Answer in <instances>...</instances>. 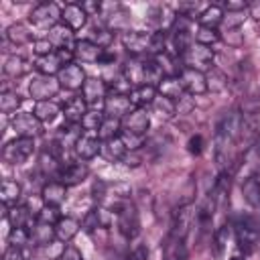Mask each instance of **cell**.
Listing matches in <instances>:
<instances>
[{
    "instance_id": "obj_1",
    "label": "cell",
    "mask_w": 260,
    "mask_h": 260,
    "mask_svg": "<svg viewBox=\"0 0 260 260\" xmlns=\"http://www.w3.org/2000/svg\"><path fill=\"white\" fill-rule=\"evenodd\" d=\"M242 132H244L242 114L238 110H232V112L223 114V118L219 120V124L215 128V138H213L215 160H217L219 167H223L228 162V152L236 144V140L240 138Z\"/></svg>"
},
{
    "instance_id": "obj_2",
    "label": "cell",
    "mask_w": 260,
    "mask_h": 260,
    "mask_svg": "<svg viewBox=\"0 0 260 260\" xmlns=\"http://www.w3.org/2000/svg\"><path fill=\"white\" fill-rule=\"evenodd\" d=\"M73 61V51L69 49H59V51H53L49 55H41L35 59V67L43 73V75H59V71L67 65H71Z\"/></svg>"
},
{
    "instance_id": "obj_3",
    "label": "cell",
    "mask_w": 260,
    "mask_h": 260,
    "mask_svg": "<svg viewBox=\"0 0 260 260\" xmlns=\"http://www.w3.org/2000/svg\"><path fill=\"white\" fill-rule=\"evenodd\" d=\"M258 228H260V223L252 217L238 219V223H236V242H238V248L244 254H250V252L256 250V246H258Z\"/></svg>"
},
{
    "instance_id": "obj_4",
    "label": "cell",
    "mask_w": 260,
    "mask_h": 260,
    "mask_svg": "<svg viewBox=\"0 0 260 260\" xmlns=\"http://www.w3.org/2000/svg\"><path fill=\"white\" fill-rule=\"evenodd\" d=\"M35 152V142L32 138H14L10 142L4 144L2 148V158L8 165H22L24 160L30 158V154Z\"/></svg>"
},
{
    "instance_id": "obj_5",
    "label": "cell",
    "mask_w": 260,
    "mask_h": 260,
    "mask_svg": "<svg viewBox=\"0 0 260 260\" xmlns=\"http://www.w3.org/2000/svg\"><path fill=\"white\" fill-rule=\"evenodd\" d=\"M195 217H197V211H195V207L193 205H181L177 211H175V215H173V223H171V240H179V242H185V238H187V234L191 232V228H193V221H195Z\"/></svg>"
},
{
    "instance_id": "obj_6",
    "label": "cell",
    "mask_w": 260,
    "mask_h": 260,
    "mask_svg": "<svg viewBox=\"0 0 260 260\" xmlns=\"http://www.w3.org/2000/svg\"><path fill=\"white\" fill-rule=\"evenodd\" d=\"M59 89H61V83H59V79L53 77V75H39V77H35V79L30 81V85H28L30 98L37 100V102H47V100H51L53 95H57Z\"/></svg>"
},
{
    "instance_id": "obj_7",
    "label": "cell",
    "mask_w": 260,
    "mask_h": 260,
    "mask_svg": "<svg viewBox=\"0 0 260 260\" xmlns=\"http://www.w3.org/2000/svg\"><path fill=\"white\" fill-rule=\"evenodd\" d=\"M10 126L18 138H35V136L43 134V122L35 114H26V112L16 114V116H12Z\"/></svg>"
},
{
    "instance_id": "obj_8",
    "label": "cell",
    "mask_w": 260,
    "mask_h": 260,
    "mask_svg": "<svg viewBox=\"0 0 260 260\" xmlns=\"http://www.w3.org/2000/svg\"><path fill=\"white\" fill-rule=\"evenodd\" d=\"M183 61H185V67L203 71V69L211 67V63H213V49L199 45V43H193L189 47V51L183 55Z\"/></svg>"
},
{
    "instance_id": "obj_9",
    "label": "cell",
    "mask_w": 260,
    "mask_h": 260,
    "mask_svg": "<svg viewBox=\"0 0 260 260\" xmlns=\"http://www.w3.org/2000/svg\"><path fill=\"white\" fill-rule=\"evenodd\" d=\"M116 213H118V230H120V234L124 238H128V240L136 238L138 232H140V221H138L136 207L130 205V203H124Z\"/></svg>"
},
{
    "instance_id": "obj_10",
    "label": "cell",
    "mask_w": 260,
    "mask_h": 260,
    "mask_svg": "<svg viewBox=\"0 0 260 260\" xmlns=\"http://www.w3.org/2000/svg\"><path fill=\"white\" fill-rule=\"evenodd\" d=\"M59 18H61V10H59V6L55 2H43V4H39L30 12V16H28L30 24L41 26V28H53Z\"/></svg>"
},
{
    "instance_id": "obj_11",
    "label": "cell",
    "mask_w": 260,
    "mask_h": 260,
    "mask_svg": "<svg viewBox=\"0 0 260 260\" xmlns=\"http://www.w3.org/2000/svg\"><path fill=\"white\" fill-rule=\"evenodd\" d=\"M179 79L185 87L187 93L191 95H201L205 93L209 87H207V75L203 71H197V69H191V67H183L179 71Z\"/></svg>"
},
{
    "instance_id": "obj_12",
    "label": "cell",
    "mask_w": 260,
    "mask_h": 260,
    "mask_svg": "<svg viewBox=\"0 0 260 260\" xmlns=\"http://www.w3.org/2000/svg\"><path fill=\"white\" fill-rule=\"evenodd\" d=\"M134 110V104L130 100V95L124 93H112L104 100V114L108 118H126L130 112Z\"/></svg>"
},
{
    "instance_id": "obj_13",
    "label": "cell",
    "mask_w": 260,
    "mask_h": 260,
    "mask_svg": "<svg viewBox=\"0 0 260 260\" xmlns=\"http://www.w3.org/2000/svg\"><path fill=\"white\" fill-rule=\"evenodd\" d=\"M191 45H193V35H191L189 22L179 16L173 22V49H175V55L183 57L189 51Z\"/></svg>"
},
{
    "instance_id": "obj_14",
    "label": "cell",
    "mask_w": 260,
    "mask_h": 260,
    "mask_svg": "<svg viewBox=\"0 0 260 260\" xmlns=\"http://www.w3.org/2000/svg\"><path fill=\"white\" fill-rule=\"evenodd\" d=\"M150 39H152V35H148V32L126 30L122 35V45L130 55H142V53H150Z\"/></svg>"
},
{
    "instance_id": "obj_15",
    "label": "cell",
    "mask_w": 260,
    "mask_h": 260,
    "mask_svg": "<svg viewBox=\"0 0 260 260\" xmlns=\"http://www.w3.org/2000/svg\"><path fill=\"white\" fill-rule=\"evenodd\" d=\"M87 175H89V169L85 162H69L65 167H59V171H57V179L65 187L83 183L87 179Z\"/></svg>"
},
{
    "instance_id": "obj_16",
    "label": "cell",
    "mask_w": 260,
    "mask_h": 260,
    "mask_svg": "<svg viewBox=\"0 0 260 260\" xmlns=\"http://www.w3.org/2000/svg\"><path fill=\"white\" fill-rule=\"evenodd\" d=\"M47 41H49L57 51H59V49H69V51H73V47H75V43H77V41H73V30H71L67 24H63V22H57L53 28H49Z\"/></svg>"
},
{
    "instance_id": "obj_17",
    "label": "cell",
    "mask_w": 260,
    "mask_h": 260,
    "mask_svg": "<svg viewBox=\"0 0 260 260\" xmlns=\"http://www.w3.org/2000/svg\"><path fill=\"white\" fill-rule=\"evenodd\" d=\"M4 219H6L12 228H24V230H32V225L39 221L26 205H12V207L6 211V217H4Z\"/></svg>"
},
{
    "instance_id": "obj_18",
    "label": "cell",
    "mask_w": 260,
    "mask_h": 260,
    "mask_svg": "<svg viewBox=\"0 0 260 260\" xmlns=\"http://www.w3.org/2000/svg\"><path fill=\"white\" fill-rule=\"evenodd\" d=\"M57 79H59V83H61V87H65V89H79V87H83V83H85V73H83V69L79 67V65H75V63H71V65H67V67H63L61 71H59V75H57Z\"/></svg>"
},
{
    "instance_id": "obj_19",
    "label": "cell",
    "mask_w": 260,
    "mask_h": 260,
    "mask_svg": "<svg viewBox=\"0 0 260 260\" xmlns=\"http://www.w3.org/2000/svg\"><path fill=\"white\" fill-rule=\"evenodd\" d=\"M150 126V116L144 108H134L126 118H124V130L128 132H134V134H140L144 136L146 130Z\"/></svg>"
},
{
    "instance_id": "obj_20",
    "label": "cell",
    "mask_w": 260,
    "mask_h": 260,
    "mask_svg": "<svg viewBox=\"0 0 260 260\" xmlns=\"http://www.w3.org/2000/svg\"><path fill=\"white\" fill-rule=\"evenodd\" d=\"M100 148H102V140H100L95 134H83V136L75 142V146H73L75 154H77L81 160H91L93 156L100 154Z\"/></svg>"
},
{
    "instance_id": "obj_21",
    "label": "cell",
    "mask_w": 260,
    "mask_h": 260,
    "mask_svg": "<svg viewBox=\"0 0 260 260\" xmlns=\"http://www.w3.org/2000/svg\"><path fill=\"white\" fill-rule=\"evenodd\" d=\"M61 20H63V24H67L71 30H77V28L85 26V22H87V12L83 10L81 4H67V6L61 10Z\"/></svg>"
},
{
    "instance_id": "obj_22",
    "label": "cell",
    "mask_w": 260,
    "mask_h": 260,
    "mask_svg": "<svg viewBox=\"0 0 260 260\" xmlns=\"http://www.w3.org/2000/svg\"><path fill=\"white\" fill-rule=\"evenodd\" d=\"M102 53H104V49L98 47L95 43H91L89 39H81L73 47V57L79 59V61H83V63H98V59H100Z\"/></svg>"
},
{
    "instance_id": "obj_23",
    "label": "cell",
    "mask_w": 260,
    "mask_h": 260,
    "mask_svg": "<svg viewBox=\"0 0 260 260\" xmlns=\"http://www.w3.org/2000/svg\"><path fill=\"white\" fill-rule=\"evenodd\" d=\"M87 112H89L87 110V102L81 95H75V98L67 100L65 106H63V116H65V120L69 124H81V120H83V116Z\"/></svg>"
},
{
    "instance_id": "obj_24",
    "label": "cell",
    "mask_w": 260,
    "mask_h": 260,
    "mask_svg": "<svg viewBox=\"0 0 260 260\" xmlns=\"http://www.w3.org/2000/svg\"><path fill=\"white\" fill-rule=\"evenodd\" d=\"M106 93H108V85L104 79H98V77H87L83 87H81V95L87 104H93L98 100H106Z\"/></svg>"
},
{
    "instance_id": "obj_25",
    "label": "cell",
    "mask_w": 260,
    "mask_h": 260,
    "mask_svg": "<svg viewBox=\"0 0 260 260\" xmlns=\"http://www.w3.org/2000/svg\"><path fill=\"white\" fill-rule=\"evenodd\" d=\"M128 148L124 146V142L118 138H110V140H102V148H100V154L108 160V162H118L126 156Z\"/></svg>"
},
{
    "instance_id": "obj_26",
    "label": "cell",
    "mask_w": 260,
    "mask_h": 260,
    "mask_svg": "<svg viewBox=\"0 0 260 260\" xmlns=\"http://www.w3.org/2000/svg\"><path fill=\"white\" fill-rule=\"evenodd\" d=\"M41 197H43L45 205H53V207H59V205L65 201V197H67V187H65L63 183H59V181L47 183V185L43 187V193H41Z\"/></svg>"
},
{
    "instance_id": "obj_27",
    "label": "cell",
    "mask_w": 260,
    "mask_h": 260,
    "mask_svg": "<svg viewBox=\"0 0 260 260\" xmlns=\"http://www.w3.org/2000/svg\"><path fill=\"white\" fill-rule=\"evenodd\" d=\"M158 93L165 95V98H169V100H173V102H177V100L183 98L185 87H183V83H181L179 77H175V75H167V77L158 83Z\"/></svg>"
},
{
    "instance_id": "obj_28",
    "label": "cell",
    "mask_w": 260,
    "mask_h": 260,
    "mask_svg": "<svg viewBox=\"0 0 260 260\" xmlns=\"http://www.w3.org/2000/svg\"><path fill=\"white\" fill-rule=\"evenodd\" d=\"M55 238H57L55 225H51V223L37 221V223L32 225V230H30V242L37 244V246H47V244H51Z\"/></svg>"
},
{
    "instance_id": "obj_29",
    "label": "cell",
    "mask_w": 260,
    "mask_h": 260,
    "mask_svg": "<svg viewBox=\"0 0 260 260\" xmlns=\"http://www.w3.org/2000/svg\"><path fill=\"white\" fill-rule=\"evenodd\" d=\"M81 124H69L67 122V126L63 124L61 128H59V134H57V144L61 146V148H69V146H75V142L83 136L81 134Z\"/></svg>"
},
{
    "instance_id": "obj_30",
    "label": "cell",
    "mask_w": 260,
    "mask_h": 260,
    "mask_svg": "<svg viewBox=\"0 0 260 260\" xmlns=\"http://www.w3.org/2000/svg\"><path fill=\"white\" fill-rule=\"evenodd\" d=\"M79 232V221L75 217H61L55 225V234L59 242H69L71 238H75Z\"/></svg>"
},
{
    "instance_id": "obj_31",
    "label": "cell",
    "mask_w": 260,
    "mask_h": 260,
    "mask_svg": "<svg viewBox=\"0 0 260 260\" xmlns=\"http://www.w3.org/2000/svg\"><path fill=\"white\" fill-rule=\"evenodd\" d=\"M28 71H30V65H28V61L24 57H20V55L6 57V61H4V73L6 75H10V77H22Z\"/></svg>"
},
{
    "instance_id": "obj_32",
    "label": "cell",
    "mask_w": 260,
    "mask_h": 260,
    "mask_svg": "<svg viewBox=\"0 0 260 260\" xmlns=\"http://www.w3.org/2000/svg\"><path fill=\"white\" fill-rule=\"evenodd\" d=\"M156 95H158L156 93V87H152V85H140V87H134L132 89L130 100H132L134 108H144V106L152 104Z\"/></svg>"
},
{
    "instance_id": "obj_33",
    "label": "cell",
    "mask_w": 260,
    "mask_h": 260,
    "mask_svg": "<svg viewBox=\"0 0 260 260\" xmlns=\"http://www.w3.org/2000/svg\"><path fill=\"white\" fill-rule=\"evenodd\" d=\"M152 110H154V114H156L160 120H173L175 114H177V106H175V102L169 100V98H165V95H160V93L154 98V102H152Z\"/></svg>"
},
{
    "instance_id": "obj_34",
    "label": "cell",
    "mask_w": 260,
    "mask_h": 260,
    "mask_svg": "<svg viewBox=\"0 0 260 260\" xmlns=\"http://www.w3.org/2000/svg\"><path fill=\"white\" fill-rule=\"evenodd\" d=\"M242 195L252 207H260V179L248 177L242 185Z\"/></svg>"
},
{
    "instance_id": "obj_35",
    "label": "cell",
    "mask_w": 260,
    "mask_h": 260,
    "mask_svg": "<svg viewBox=\"0 0 260 260\" xmlns=\"http://www.w3.org/2000/svg\"><path fill=\"white\" fill-rule=\"evenodd\" d=\"M197 20L205 28H217L223 22V10L219 6H207V8H203V12Z\"/></svg>"
},
{
    "instance_id": "obj_36",
    "label": "cell",
    "mask_w": 260,
    "mask_h": 260,
    "mask_svg": "<svg viewBox=\"0 0 260 260\" xmlns=\"http://www.w3.org/2000/svg\"><path fill=\"white\" fill-rule=\"evenodd\" d=\"M20 185L16 181H10V179H4L2 185H0V199L4 205H16V201L20 199Z\"/></svg>"
},
{
    "instance_id": "obj_37",
    "label": "cell",
    "mask_w": 260,
    "mask_h": 260,
    "mask_svg": "<svg viewBox=\"0 0 260 260\" xmlns=\"http://www.w3.org/2000/svg\"><path fill=\"white\" fill-rule=\"evenodd\" d=\"M59 110H61V108H59L55 102L47 100V102H37L32 114H35L41 122H53V120L59 116Z\"/></svg>"
},
{
    "instance_id": "obj_38",
    "label": "cell",
    "mask_w": 260,
    "mask_h": 260,
    "mask_svg": "<svg viewBox=\"0 0 260 260\" xmlns=\"http://www.w3.org/2000/svg\"><path fill=\"white\" fill-rule=\"evenodd\" d=\"M120 132H122V124H120V120H118V118H108V116H106L104 122H102V126H100V130H98V138H100V140L118 138Z\"/></svg>"
},
{
    "instance_id": "obj_39",
    "label": "cell",
    "mask_w": 260,
    "mask_h": 260,
    "mask_svg": "<svg viewBox=\"0 0 260 260\" xmlns=\"http://www.w3.org/2000/svg\"><path fill=\"white\" fill-rule=\"evenodd\" d=\"M228 193H230V177H225L223 173L217 177V181H215V185H213V189H211V201L215 203V207L217 205H221L223 201H225V197H228Z\"/></svg>"
},
{
    "instance_id": "obj_40",
    "label": "cell",
    "mask_w": 260,
    "mask_h": 260,
    "mask_svg": "<svg viewBox=\"0 0 260 260\" xmlns=\"http://www.w3.org/2000/svg\"><path fill=\"white\" fill-rule=\"evenodd\" d=\"M165 260H189L185 242L169 238V244H167V250H165Z\"/></svg>"
},
{
    "instance_id": "obj_41",
    "label": "cell",
    "mask_w": 260,
    "mask_h": 260,
    "mask_svg": "<svg viewBox=\"0 0 260 260\" xmlns=\"http://www.w3.org/2000/svg\"><path fill=\"white\" fill-rule=\"evenodd\" d=\"M20 104H22V100H20L18 93H14V91H2V93H0V110H2L4 114L16 112V110L20 108Z\"/></svg>"
},
{
    "instance_id": "obj_42",
    "label": "cell",
    "mask_w": 260,
    "mask_h": 260,
    "mask_svg": "<svg viewBox=\"0 0 260 260\" xmlns=\"http://www.w3.org/2000/svg\"><path fill=\"white\" fill-rule=\"evenodd\" d=\"M104 118H106V116H104L102 112L89 110V112L83 116V120H81V128H83V130H87V132H95V136H98V130H100V126H102Z\"/></svg>"
},
{
    "instance_id": "obj_43",
    "label": "cell",
    "mask_w": 260,
    "mask_h": 260,
    "mask_svg": "<svg viewBox=\"0 0 260 260\" xmlns=\"http://www.w3.org/2000/svg\"><path fill=\"white\" fill-rule=\"evenodd\" d=\"M6 39L12 41L14 45H24V43L30 41V32H28L22 24H12V26H8V30H6Z\"/></svg>"
},
{
    "instance_id": "obj_44",
    "label": "cell",
    "mask_w": 260,
    "mask_h": 260,
    "mask_svg": "<svg viewBox=\"0 0 260 260\" xmlns=\"http://www.w3.org/2000/svg\"><path fill=\"white\" fill-rule=\"evenodd\" d=\"M26 244H30V230H24V228H12V232L8 234V246L24 248Z\"/></svg>"
},
{
    "instance_id": "obj_45",
    "label": "cell",
    "mask_w": 260,
    "mask_h": 260,
    "mask_svg": "<svg viewBox=\"0 0 260 260\" xmlns=\"http://www.w3.org/2000/svg\"><path fill=\"white\" fill-rule=\"evenodd\" d=\"M195 39L199 45H205V47H211L219 41V32L215 28H205V26H199L197 32H195Z\"/></svg>"
},
{
    "instance_id": "obj_46",
    "label": "cell",
    "mask_w": 260,
    "mask_h": 260,
    "mask_svg": "<svg viewBox=\"0 0 260 260\" xmlns=\"http://www.w3.org/2000/svg\"><path fill=\"white\" fill-rule=\"evenodd\" d=\"M228 240H230V228L228 225H221L215 234H213V246H215V256L219 258L221 254H223V250H225V246H228Z\"/></svg>"
},
{
    "instance_id": "obj_47",
    "label": "cell",
    "mask_w": 260,
    "mask_h": 260,
    "mask_svg": "<svg viewBox=\"0 0 260 260\" xmlns=\"http://www.w3.org/2000/svg\"><path fill=\"white\" fill-rule=\"evenodd\" d=\"M39 221H45V223H51V225H57V221L61 219V213H59V207H53V205H43L39 215H37Z\"/></svg>"
},
{
    "instance_id": "obj_48",
    "label": "cell",
    "mask_w": 260,
    "mask_h": 260,
    "mask_svg": "<svg viewBox=\"0 0 260 260\" xmlns=\"http://www.w3.org/2000/svg\"><path fill=\"white\" fill-rule=\"evenodd\" d=\"M120 140L124 142V146L128 150H138L142 146V142H144V136L134 134V132H128V130H122L120 132Z\"/></svg>"
},
{
    "instance_id": "obj_49",
    "label": "cell",
    "mask_w": 260,
    "mask_h": 260,
    "mask_svg": "<svg viewBox=\"0 0 260 260\" xmlns=\"http://www.w3.org/2000/svg\"><path fill=\"white\" fill-rule=\"evenodd\" d=\"M91 43H95L98 47H102V49H106L110 43H112V32L108 30V28H91V39H89Z\"/></svg>"
},
{
    "instance_id": "obj_50",
    "label": "cell",
    "mask_w": 260,
    "mask_h": 260,
    "mask_svg": "<svg viewBox=\"0 0 260 260\" xmlns=\"http://www.w3.org/2000/svg\"><path fill=\"white\" fill-rule=\"evenodd\" d=\"M165 47H167L165 30L152 32V39H150V53H152L154 57H156V55H165Z\"/></svg>"
},
{
    "instance_id": "obj_51",
    "label": "cell",
    "mask_w": 260,
    "mask_h": 260,
    "mask_svg": "<svg viewBox=\"0 0 260 260\" xmlns=\"http://www.w3.org/2000/svg\"><path fill=\"white\" fill-rule=\"evenodd\" d=\"M246 20V10H228V14H223V24L228 28H236Z\"/></svg>"
},
{
    "instance_id": "obj_52",
    "label": "cell",
    "mask_w": 260,
    "mask_h": 260,
    "mask_svg": "<svg viewBox=\"0 0 260 260\" xmlns=\"http://www.w3.org/2000/svg\"><path fill=\"white\" fill-rule=\"evenodd\" d=\"M187 150H189L191 154H201V152H203V136H201V134L191 136L189 142H187Z\"/></svg>"
},
{
    "instance_id": "obj_53",
    "label": "cell",
    "mask_w": 260,
    "mask_h": 260,
    "mask_svg": "<svg viewBox=\"0 0 260 260\" xmlns=\"http://www.w3.org/2000/svg\"><path fill=\"white\" fill-rule=\"evenodd\" d=\"M35 53H37V57H41V55H49V53H53V51H57L47 39H41V41H35Z\"/></svg>"
},
{
    "instance_id": "obj_54",
    "label": "cell",
    "mask_w": 260,
    "mask_h": 260,
    "mask_svg": "<svg viewBox=\"0 0 260 260\" xmlns=\"http://www.w3.org/2000/svg\"><path fill=\"white\" fill-rule=\"evenodd\" d=\"M83 228H85L87 232H93L95 228H102V223H100V217H98V211H95V209H91V211L85 215V219H83Z\"/></svg>"
},
{
    "instance_id": "obj_55",
    "label": "cell",
    "mask_w": 260,
    "mask_h": 260,
    "mask_svg": "<svg viewBox=\"0 0 260 260\" xmlns=\"http://www.w3.org/2000/svg\"><path fill=\"white\" fill-rule=\"evenodd\" d=\"M59 260H83V256H81V252H79L77 248H73V246H67V248L61 252Z\"/></svg>"
},
{
    "instance_id": "obj_56",
    "label": "cell",
    "mask_w": 260,
    "mask_h": 260,
    "mask_svg": "<svg viewBox=\"0 0 260 260\" xmlns=\"http://www.w3.org/2000/svg\"><path fill=\"white\" fill-rule=\"evenodd\" d=\"M4 260H24L22 248H16V246H8V248L4 250Z\"/></svg>"
},
{
    "instance_id": "obj_57",
    "label": "cell",
    "mask_w": 260,
    "mask_h": 260,
    "mask_svg": "<svg viewBox=\"0 0 260 260\" xmlns=\"http://www.w3.org/2000/svg\"><path fill=\"white\" fill-rule=\"evenodd\" d=\"M128 260H148V248H146L144 244L136 246V248H134V250L130 252Z\"/></svg>"
},
{
    "instance_id": "obj_58",
    "label": "cell",
    "mask_w": 260,
    "mask_h": 260,
    "mask_svg": "<svg viewBox=\"0 0 260 260\" xmlns=\"http://www.w3.org/2000/svg\"><path fill=\"white\" fill-rule=\"evenodd\" d=\"M114 61H116V55L110 53V51H106V49H104V53L98 59V63H102V65H114Z\"/></svg>"
},
{
    "instance_id": "obj_59",
    "label": "cell",
    "mask_w": 260,
    "mask_h": 260,
    "mask_svg": "<svg viewBox=\"0 0 260 260\" xmlns=\"http://www.w3.org/2000/svg\"><path fill=\"white\" fill-rule=\"evenodd\" d=\"M248 8H250V16L260 22V2H252Z\"/></svg>"
},
{
    "instance_id": "obj_60",
    "label": "cell",
    "mask_w": 260,
    "mask_h": 260,
    "mask_svg": "<svg viewBox=\"0 0 260 260\" xmlns=\"http://www.w3.org/2000/svg\"><path fill=\"white\" fill-rule=\"evenodd\" d=\"M230 260H244V258H240V256H234V258H230Z\"/></svg>"
}]
</instances>
